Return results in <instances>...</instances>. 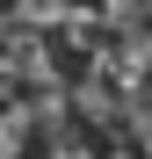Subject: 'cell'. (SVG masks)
Returning <instances> with one entry per match:
<instances>
[{"mask_svg": "<svg viewBox=\"0 0 152 159\" xmlns=\"http://www.w3.org/2000/svg\"><path fill=\"white\" fill-rule=\"evenodd\" d=\"M109 159H138V152H109Z\"/></svg>", "mask_w": 152, "mask_h": 159, "instance_id": "1", "label": "cell"}, {"mask_svg": "<svg viewBox=\"0 0 152 159\" xmlns=\"http://www.w3.org/2000/svg\"><path fill=\"white\" fill-rule=\"evenodd\" d=\"M0 159H7V152H0Z\"/></svg>", "mask_w": 152, "mask_h": 159, "instance_id": "2", "label": "cell"}]
</instances>
